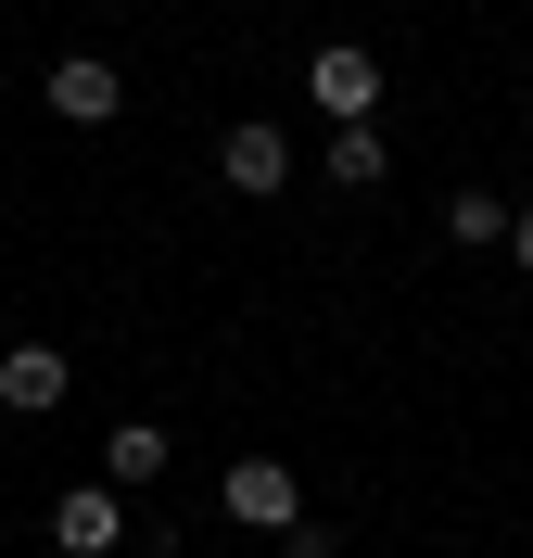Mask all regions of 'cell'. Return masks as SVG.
<instances>
[{"mask_svg": "<svg viewBox=\"0 0 533 558\" xmlns=\"http://www.w3.org/2000/svg\"><path fill=\"white\" fill-rule=\"evenodd\" d=\"M51 546H64V558H114V546H128V495H114V483H64V495H51Z\"/></svg>", "mask_w": 533, "mask_h": 558, "instance_id": "obj_5", "label": "cell"}, {"mask_svg": "<svg viewBox=\"0 0 533 558\" xmlns=\"http://www.w3.org/2000/svg\"><path fill=\"white\" fill-rule=\"evenodd\" d=\"M508 216H521V204H496V191H458V204H445V242H508Z\"/></svg>", "mask_w": 533, "mask_h": 558, "instance_id": "obj_9", "label": "cell"}, {"mask_svg": "<svg viewBox=\"0 0 533 558\" xmlns=\"http://www.w3.org/2000/svg\"><path fill=\"white\" fill-rule=\"evenodd\" d=\"M280 558H343V533H330V521H292V533H280Z\"/></svg>", "mask_w": 533, "mask_h": 558, "instance_id": "obj_10", "label": "cell"}, {"mask_svg": "<svg viewBox=\"0 0 533 558\" xmlns=\"http://www.w3.org/2000/svg\"><path fill=\"white\" fill-rule=\"evenodd\" d=\"M216 508H229L242 533H267V546H280V533L305 521V483H292L280 457H229V483H216Z\"/></svg>", "mask_w": 533, "mask_h": 558, "instance_id": "obj_1", "label": "cell"}, {"mask_svg": "<svg viewBox=\"0 0 533 558\" xmlns=\"http://www.w3.org/2000/svg\"><path fill=\"white\" fill-rule=\"evenodd\" d=\"M508 254H521V267H533V204H521V216H508Z\"/></svg>", "mask_w": 533, "mask_h": 558, "instance_id": "obj_11", "label": "cell"}, {"mask_svg": "<svg viewBox=\"0 0 533 558\" xmlns=\"http://www.w3.org/2000/svg\"><path fill=\"white\" fill-rule=\"evenodd\" d=\"M64 393H76L64 343H13V355H0V407H13V418H51Z\"/></svg>", "mask_w": 533, "mask_h": 558, "instance_id": "obj_6", "label": "cell"}, {"mask_svg": "<svg viewBox=\"0 0 533 558\" xmlns=\"http://www.w3.org/2000/svg\"><path fill=\"white\" fill-rule=\"evenodd\" d=\"M102 483H114V495L166 483V432H153V418H114V432H102Z\"/></svg>", "mask_w": 533, "mask_h": 558, "instance_id": "obj_7", "label": "cell"}, {"mask_svg": "<svg viewBox=\"0 0 533 558\" xmlns=\"http://www.w3.org/2000/svg\"><path fill=\"white\" fill-rule=\"evenodd\" d=\"M318 166L343 178V191H381V178H393V140H381V128H330V153H318Z\"/></svg>", "mask_w": 533, "mask_h": 558, "instance_id": "obj_8", "label": "cell"}, {"mask_svg": "<svg viewBox=\"0 0 533 558\" xmlns=\"http://www.w3.org/2000/svg\"><path fill=\"white\" fill-rule=\"evenodd\" d=\"M216 178H229L242 204H280V191H292V140L267 128V114H242V128L216 140Z\"/></svg>", "mask_w": 533, "mask_h": 558, "instance_id": "obj_2", "label": "cell"}, {"mask_svg": "<svg viewBox=\"0 0 533 558\" xmlns=\"http://www.w3.org/2000/svg\"><path fill=\"white\" fill-rule=\"evenodd\" d=\"M38 102L64 114V128H114V114H128V76H114L102 51H64V64L38 76Z\"/></svg>", "mask_w": 533, "mask_h": 558, "instance_id": "obj_3", "label": "cell"}, {"mask_svg": "<svg viewBox=\"0 0 533 558\" xmlns=\"http://www.w3.org/2000/svg\"><path fill=\"white\" fill-rule=\"evenodd\" d=\"M305 89H318V114H330V128H368V114H381V51L330 38L318 64H305Z\"/></svg>", "mask_w": 533, "mask_h": 558, "instance_id": "obj_4", "label": "cell"}]
</instances>
